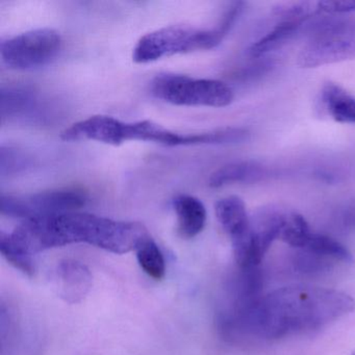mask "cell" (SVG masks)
<instances>
[{
	"label": "cell",
	"instance_id": "6da1fadb",
	"mask_svg": "<svg viewBox=\"0 0 355 355\" xmlns=\"http://www.w3.org/2000/svg\"><path fill=\"white\" fill-rule=\"evenodd\" d=\"M355 311V299L322 286H284L240 304L220 317V329L234 342L267 343L311 334Z\"/></svg>",
	"mask_w": 355,
	"mask_h": 355
},
{
	"label": "cell",
	"instance_id": "7a4b0ae2",
	"mask_svg": "<svg viewBox=\"0 0 355 355\" xmlns=\"http://www.w3.org/2000/svg\"><path fill=\"white\" fill-rule=\"evenodd\" d=\"M8 236L16 248L33 257L47 249L78 243L124 254L136 250L150 236L139 222L70 211L26 220Z\"/></svg>",
	"mask_w": 355,
	"mask_h": 355
},
{
	"label": "cell",
	"instance_id": "3957f363",
	"mask_svg": "<svg viewBox=\"0 0 355 355\" xmlns=\"http://www.w3.org/2000/svg\"><path fill=\"white\" fill-rule=\"evenodd\" d=\"M61 139L67 142L96 141L113 146H119L130 141L153 142L166 146H186L244 142L248 139V132L245 128H227L201 134H180L150 120L123 122L111 116L97 115L72 124L62 132Z\"/></svg>",
	"mask_w": 355,
	"mask_h": 355
},
{
	"label": "cell",
	"instance_id": "277c9868",
	"mask_svg": "<svg viewBox=\"0 0 355 355\" xmlns=\"http://www.w3.org/2000/svg\"><path fill=\"white\" fill-rule=\"evenodd\" d=\"M241 13L238 7L228 8L220 24L211 30L182 24L148 33L135 46L132 60L138 64H147L172 55L215 49L232 30Z\"/></svg>",
	"mask_w": 355,
	"mask_h": 355
},
{
	"label": "cell",
	"instance_id": "5b68a950",
	"mask_svg": "<svg viewBox=\"0 0 355 355\" xmlns=\"http://www.w3.org/2000/svg\"><path fill=\"white\" fill-rule=\"evenodd\" d=\"M157 99L182 107H224L234 101V91L221 80L182 74H159L151 83Z\"/></svg>",
	"mask_w": 355,
	"mask_h": 355
},
{
	"label": "cell",
	"instance_id": "8992f818",
	"mask_svg": "<svg viewBox=\"0 0 355 355\" xmlns=\"http://www.w3.org/2000/svg\"><path fill=\"white\" fill-rule=\"evenodd\" d=\"M88 197L80 189L64 188L26 195H1V215L26 220L76 211Z\"/></svg>",
	"mask_w": 355,
	"mask_h": 355
},
{
	"label": "cell",
	"instance_id": "52a82bcc",
	"mask_svg": "<svg viewBox=\"0 0 355 355\" xmlns=\"http://www.w3.org/2000/svg\"><path fill=\"white\" fill-rule=\"evenodd\" d=\"M62 38L53 28H38L3 41L1 61L10 69L31 70L43 67L57 58Z\"/></svg>",
	"mask_w": 355,
	"mask_h": 355
},
{
	"label": "cell",
	"instance_id": "ba28073f",
	"mask_svg": "<svg viewBox=\"0 0 355 355\" xmlns=\"http://www.w3.org/2000/svg\"><path fill=\"white\" fill-rule=\"evenodd\" d=\"M355 58V22L336 24L319 33L299 55L303 68Z\"/></svg>",
	"mask_w": 355,
	"mask_h": 355
},
{
	"label": "cell",
	"instance_id": "9c48e42d",
	"mask_svg": "<svg viewBox=\"0 0 355 355\" xmlns=\"http://www.w3.org/2000/svg\"><path fill=\"white\" fill-rule=\"evenodd\" d=\"M216 217L232 240L234 259H241L250 244L251 218L244 201L236 196L220 199L215 205Z\"/></svg>",
	"mask_w": 355,
	"mask_h": 355
},
{
	"label": "cell",
	"instance_id": "30bf717a",
	"mask_svg": "<svg viewBox=\"0 0 355 355\" xmlns=\"http://www.w3.org/2000/svg\"><path fill=\"white\" fill-rule=\"evenodd\" d=\"M60 296L68 303L80 302L92 288V274L80 261H65L57 270Z\"/></svg>",
	"mask_w": 355,
	"mask_h": 355
},
{
	"label": "cell",
	"instance_id": "8fae6325",
	"mask_svg": "<svg viewBox=\"0 0 355 355\" xmlns=\"http://www.w3.org/2000/svg\"><path fill=\"white\" fill-rule=\"evenodd\" d=\"M173 209L182 238H195L202 232L207 223V209L202 201L191 195H180L173 200Z\"/></svg>",
	"mask_w": 355,
	"mask_h": 355
},
{
	"label": "cell",
	"instance_id": "7c38bea8",
	"mask_svg": "<svg viewBox=\"0 0 355 355\" xmlns=\"http://www.w3.org/2000/svg\"><path fill=\"white\" fill-rule=\"evenodd\" d=\"M321 103L334 121L355 124V97L342 87L334 83L324 85Z\"/></svg>",
	"mask_w": 355,
	"mask_h": 355
},
{
	"label": "cell",
	"instance_id": "4fadbf2b",
	"mask_svg": "<svg viewBox=\"0 0 355 355\" xmlns=\"http://www.w3.org/2000/svg\"><path fill=\"white\" fill-rule=\"evenodd\" d=\"M36 91L26 86H11L1 89L0 114L1 120L16 119L33 113L37 105Z\"/></svg>",
	"mask_w": 355,
	"mask_h": 355
},
{
	"label": "cell",
	"instance_id": "5bb4252c",
	"mask_svg": "<svg viewBox=\"0 0 355 355\" xmlns=\"http://www.w3.org/2000/svg\"><path fill=\"white\" fill-rule=\"evenodd\" d=\"M267 170L254 162H236L216 170L209 180L211 188H221L239 182H259L265 178Z\"/></svg>",
	"mask_w": 355,
	"mask_h": 355
},
{
	"label": "cell",
	"instance_id": "9a60e30c",
	"mask_svg": "<svg viewBox=\"0 0 355 355\" xmlns=\"http://www.w3.org/2000/svg\"><path fill=\"white\" fill-rule=\"evenodd\" d=\"M298 250L320 255L334 263H351L353 259L350 251L344 245L340 244L334 238L313 232L305 241L302 248Z\"/></svg>",
	"mask_w": 355,
	"mask_h": 355
},
{
	"label": "cell",
	"instance_id": "2e32d148",
	"mask_svg": "<svg viewBox=\"0 0 355 355\" xmlns=\"http://www.w3.org/2000/svg\"><path fill=\"white\" fill-rule=\"evenodd\" d=\"M303 22V20L282 19L271 32L266 34L250 47L249 53L252 57L259 58L278 49L299 30Z\"/></svg>",
	"mask_w": 355,
	"mask_h": 355
},
{
	"label": "cell",
	"instance_id": "e0dca14e",
	"mask_svg": "<svg viewBox=\"0 0 355 355\" xmlns=\"http://www.w3.org/2000/svg\"><path fill=\"white\" fill-rule=\"evenodd\" d=\"M136 250L137 259L143 271L153 279H163L166 274L165 257L157 243L148 236Z\"/></svg>",
	"mask_w": 355,
	"mask_h": 355
},
{
	"label": "cell",
	"instance_id": "ac0fdd59",
	"mask_svg": "<svg viewBox=\"0 0 355 355\" xmlns=\"http://www.w3.org/2000/svg\"><path fill=\"white\" fill-rule=\"evenodd\" d=\"M334 261L306 251L299 250L293 259L295 270L302 275L315 276L327 273L334 268Z\"/></svg>",
	"mask_w": 355,
	"mask_h": 355
},
{
	"label": "cell",
	"instance_id": "d6986e66",
	"mask_svg": "<svg viewBox=\"0 0 355 355\" xmlns=\"http://www.w3.org/2000/svg\"><path fill=\"white\" fill-rule=\"evenodd\" d=\"M0 252L3 257L13 265L16 269L20 270L28 276H33L36 271L33 257L16 248L8 238V234L1 232L0 234Z\"/></svg>",
	"mask_w": 355,
	"mask_h": 355
},
{
	"label": "cell",
	"instance_id": "ffe728a7",
	"mask_svg": "<svg viewBox=\"0 0 355 355\" xmlns=\"http://www.w3.org/2000/svg\"><path fill=\"white\" fill-rule=\"evenodd\" d=\"M1 174H11L13 172H17L19 168L24 167L26 165V159L24 155L17 151V149L12 147H3L1 148Z\"/></svg>",
	"mask_w": 355,
	"mask_h": 355
},
{
	"label": "cell",
	"instance_id": "44dd1931",
	"mask_svg": "<svg viewBox=\"0 0 355 355\" xmlns=\"http://www.w3.org/2000/svg\"><path fill=\"white\" fill-rule=\"evenodd\" d=\"M320 14H345L355 12V1H318Z\"/></svg>",
	"mask_w": 355,
	"mask_h": 355
},
{
	"label": "cell",
	"instance_id": "7402d4cb",
	"mask_svg": "<svg viewBox=\"0 0 355 355\" xmlns=\"http://www.w3.org/2000/svg\"><path fill=\"white\" fill-rule=\"evenodd\" d=\"M352 355H355V350H354V351H353V352H352Z\"/></svg>",
	"mask_w": 355,
	"mask_h": 355
}]
</instances>
